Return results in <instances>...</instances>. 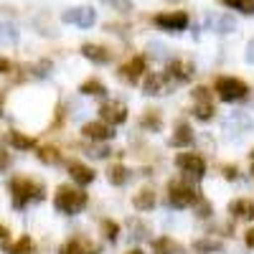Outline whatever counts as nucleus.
<instances>
[{"label":"nucleus","mask_w":254,"mask_h":254,"mask_svg":"<svg viewBox=\"0 0 254 254\" xmlns=\"http://www.w3.org/2000/svg\"><path fill=\"white\" fill-rule=\"evenodd\" d=\"M84 206H87V193L79 188L61 186L54 193V208L61 214H79V211H84Z\"/></svg>","instance_id":"nucleus-1"},{"label":"nucleus","mask_w":254,"mask_h":254,"mask_svg":"<svg viewBox=\"0 0 254 254\" xmlns=\"http://www.w3.org/2000/svg\"><path fill=\"white\" fill-rule=\"evenodd\" d=\"M10 193H13V206L15 208H26L31 201L44 198V188L28 178H13L10 181Z\"/></svg>","instance_id":"nucleus-2"},{"label":"nucleus","mask_w":254,"mask_h":254,"mask_svg":"<svg viewBox=\"0 0 254 254\" xmlns=\"http://www.w3.org/2000/svg\"><path fill=\"white\" fill-rule=\"evenodd\" d=\"M216 94L224 102H237V99H244L249 94V87H247V81H242L237 76H219L216 79Z\"/></svg>","instance_id":"nucleus-3"},{"label":"nucleus","mask_w":254,"mask_h":254,"mask_svg":"<svg viewBox=\"0 0 254 254\" xmlns=\"http://www.w3.org/2000/svg\"><path fill=\"white\" fill-rule=\"evenodd\" d=\"M168 201H171V206H176V208H188V206L198 203L201 198H198V193H196L193 186L181 183V181H173L171 186H168Z\"/></svg>","instance_id":"nucleus-4"},{"label":"nucleus","mask_w":254,"mask_h":254,"mask_svg":"<svg viewBox=\"0 0 254 254\" xmlns=\"http://www.w3.org/2000/svg\"><path fill=\"white\" fill-rule=\"evenodd\" d=\"M64 23H74L79 28H92L97 23V10L92 5H79V8H69L61 13Z\"/></svg>","instance_id":"nucleus-5"},{"label":"nucleus","mask_w":254,"mask_h":254,"mask_svg":"<svg viewBox=\"0 0 254 254\" xmlns=\"http://www.w3.org/2000/svg\"><path fill=\"white\" fill-rule=\"evenodd\" d=\"M188 13H183V10H171V13H160V15H155V26L158 28H163V31H171V33H181V31H186L188 28Z\"/></svg>","instance_id":"nucleus-6"},{"label":"nucleus","mask_w":254,"mask_h":254,"mask_svg":"<svg viewBox=\"0 0 254 254\" xmlns=\"http://www.w3.org/2000/svg\"><path fill=\"white\" fill-rule=\"evenodd\" d=\"M176 165L181 168L186 176L196 178V181H201L203 173H206V163H203V158L196 155V153H181V155H176Z\"/></svg>","instance_id":"nucleus-7"},{"label":"nucleus","mask_w":254,"mask_h":254,"mask_svg":"<svg viewBox=\"0 0 254 254\" xmlns=\"http://www.w3.org/2000/svg\"><path fill=\"white\" fill-rule=\"evenodd\" d=\"M224 132H229L231 137H242V135H247V132H252V117L249 115H244V112H231L226 120H224Z\"/></svg>","instance_id":"nucleus-8"},{"label":"nucleus","mask_w":254,"mask_h":254,"mask_svg":"<svg viewBox=\"0 0 254 254\" xmlns=\"http://www.w3.org/2000/svg\"><path fill=\"white\" fill-rule=\"evenodd\" d=\"M193 102H196V107H193V115L198 120H211L214 117V102H211V92L206 87H196L193 89Z\"/></svg>","instance_id":"nucleus-9"},{"label":"nucleus","mask_w":254,"mask_h":254,"mask_svg":"<svg viewBox=\"0 0 254 254\" xmlns=\"http://www.w3.org/2000/svg\"><path fill=\"white\" fill-rule=\"evenodd\" d=\"M99 115H102V120L107 125H122L127 120V107L120 104V102H107V104H102Z\"/></svg>","instance_id":"nucleus-10"},{"label":"nucleus","mask_w":254,"mask_h":254,"mask_svg":"<svg viewBox=\"0 0 254 254\" xmlns=\"http://www.w3.org/2000/svg\"><path fill=\"white\" fill-rule=\"evenodd\" d=\"M208 28L214 33H219V36H229V33L237 31V20H234V15H229V13L211 15L208 18Z\"/></svg>","instance_id":"nucleus-11"},{"label":"nucleus","mask_w":254,"mask_h":254,"mask_svg":"<svg viewBox=\"0 0 254 254\" xmlns=\"http://www.w3.org/2000/svg\"><path fill=\"white\" fill-rule=\"evenodd\" d=\"M81 132H84V137H89V140H94V142L115 137V130H112L107 122H89V125H84Z\"/></svg>","instance_id":"nucleus-12"},{"label":"nucleus","mask_w":254,"mask_h":254,"mask_svg":"<svg viewBox=\"0 0 254 254\" xmlns=\"http://www.w3.org/2000/svg\"><path fill=\"white\" fill-rule=\"evenodd\" d=\"M120 74H122V79H125V81H130V84L140 81V76L145 74V59H142V56L130 59V61H127L125 66L120 69Z\"/></svg>","instance_id":"nucleus-13"},{"label":"nucleus","mask_w":254,"mask_h":254,"mask_svg":"<svg viewBox=\"0 0 254 254\" xmlns=\"http://www.w3.org/2000/svg\"><path fill=\"white\" fill-rule=\"evenodd\" d=\"M190 71H193V66H190V64H183V61L176 59V61L168 64L165 79H171V81H176V84H183V81L190 79Z\"/></svg>","instance_id":"nucleus-14"},{"label":"nucleus","mask_w":254,"mask_h":254,"mask_svg":"<svg viewBox=\"0 0 254 254\" xmlns=\"http://www.w3.org/2000/svg\"><path fill=\"white\" fill-rule=\"evenodd\" d=\"M81 54L87 56L89 61L99 64V66H104V64L112 61V54L104 49V46H97V44H84V46H81Z\"/></svg>","instance_id":"nucleus-15"},{"label":"nucleus","mask_w":254,"mask_h":254,"mask_svg":"<svg viewBox=\"0 0 254 254\" xmlns=\"http://www.w3.org/2000/svg\"><path fill=\"white\" fill-rule=\"evenodd\" d=\"M229 214L237 216V219H244V221H254V203L247 201V198L231 201V203H229Z\"/></svg>","instance_id":"nucleus-16"},{"label":"nucleus","mask_w":254,"mask_h":254,"mask_svg":"<svg viewBox=\"0 0 254 254\" xmlns=\"http://www.w3.org/2000/svg\"><path fill=\"white\" fill-rule=\"evenodd\" d=\"M190 142H193V130H190L188 122H178L176 125V132L171 137V145L173 147H188Z\"/></svg>","instance_id":"nucleus-17"},{"label":"nucleus","mask_w":254,"mask_h":254,"mask_svg":"<svg viewBox=\"0 0 254 254\" xmlns=\"http://www.w3.org/2000/svg\"><path fill=\"white\" fill-rule=\"evenodd\" d=\"M69 176H71L74 183H79V186H89V183L94 181V171H92V168H87L84 163H71V165H69Z\"/></svg>","instance_id":"nucleus-18"},{"label":"nucleus","mask_w":254,"mask_h":254,"mask_svg":"<svg viewBox=\"0 0 254 254\" xmlns=\"http://www.w3.org/2000/svg\"><path fill=\"white\" fill-rule=\"evenodd\" d=\"M18 38H20V33L10 20H0V46H15Z\"/></svg>","instance_id":"nucleus-19"},{"label":"nucleus","mask_w":254,"mask_h":254,"mask_svg":"<svg viewBox=\"0 0 254 254\" xmlns=\"http://www.w3.org/2000/svg\"><path fill=\"white\" fill-rule=\"evenodd\" d=\"M135 208H140V211H150V208H155V190H150V188H142L140 193H135Z\"/></svg>","instance_id":"nucleus-20"},{"label":"nucleus","mask_w":254,"mask_h":254,"mask_svg":"<svg viewBox=\"0 0 254 254\" xmlns=\"http://www.w3.org/2000/svg\"><path fill=\"white\" fill-rule=\"evenodd\" d=\"M81 94H87V97H107V87L99 81V79H89V81H84L81 87H79Z\"/></svg>","instance_id":"nucleus-21"},{"label":"nucleus","mask_w":254,"mask_h":254,"mask_svg":"<svg viewBox=\"0 0 254 254\" xmlns=\"http://www.w3.org/2000/svg\"><path fill=\"white\" fill-rule=\"evenodd\" d=\"M147 54H150L155 61H171L173 59L171 49H168L165 44H160V41H150V44H147Z\"/></svg>","instance_id":"nucleus-22"},{"label":"nucleus","mask_w":254,"mask_h":254,"mask_svg":"<svg viewBox=\"0 0 254 254\" xmlns=\"http://www.w3.org/2000/svg\"><path fill=\"white\" fill-rule=\"evenodd\" d=\"M163 84H165V74H147L142 89H145V94H160Z\"/></svg>","instance_id":"nucleus-23"},{"label":"nucleus","mask_w":254,"mask_h":254,"mask_svg":"<svg viewBox=\"0 0 254 254\" xmlns=\"http://www.w3.org/2000/svg\"><path fill=\"white\" fill-rule=\"evenodd\" d=\"M5 252L8 254H33V242H31V237H20L15 244H8Z\"/></svg>","instance_id":"nucleus-24"},{"label":"nucleus","mask_w":254,"mask_h":254,"mask_svg":"<svg viewBox=\"0 0 254 254\" xmlns=\"http://www.w3.org/2000/svg\"><path fill=\"white\" fill-rule=\"evenodd\" d=\"M221 3L231 10L244 13V15H254V0H221Z\"/></svg>","instance_id":"nucleus-25"},{"label":"nucleus","mask_w":254,"mask_h":254,"mask_svg":"<svg viewBox=\"0 0 254 254\" xmlns=\"http://www.w3.org/2000/svg\"><path fill=\"white\" fill-rule=\"evenodd\" d=\"M176 242L171 237H160L153 242V254H176Z\"/></svg>","instance_id":"nucleus-26"},{"label":"nucleus","mask_w":254,"mask_h":254,"mask_svg":"<svg viewBox=\"0 0 254 254\" xmlns=\"http://www.w3.org/2000/svg\"><path fill=\"white\" fill-rule=\"evenodd\" d=\"M130 181V171H127L125 165H112L110 168V183L112 186H125Z\"/></svg>","instance_id":"nucleus-27"},{"label":"nucleus","mask_w":254,"mask_h":254,"mask_svg":"<svg viewBox=\"0 0 254 254\" xmlns=\"http://www.w3.org/2000/svg\"><path fill=\"white\" fill-rule=\"evenodd\" d=\"M8 140H10V145L15 147V150H31V147H33V137H26L23 132H10L8 135Z\"/></svg>","instance_id":"nucleus-28"},{"label":"nucleus","mask_w":254,"mask_h":254,"mask_svg":"<svg viewBox=\"0 0 254 254\" xmlns=\"http://www.w3.org/2000/svg\"><path fill=\"white\" fill-rule=\"evenodd\" d=\"M59 254H94V249H92V247H84V244L76 242V239H71V242H66V244L61 247Z\"/></svg>","instance_id":"nucleus-29"},{"label":"nucleus","mask_w":254,"mask_h":254,"mask_svg":"<svg viewBox=\"0 0 254 254\" xmlns=\"http://www.w3.org/2000/svg\"><path fill=\"white\" fill-rule=\"evenodd\" d=\"M38 160H41V163L54 165V163H59V160H61V153L56 150V147H41V150H38Z\"/></svg>","instance_id":"nucleus-30"},{"label":"nucleus","mask_w":254,"mask_h":254,"mask_svg":"<svg viewBox=\"0 0 254 254\" xmlns=\"http://www.w3.org/2000/svg\"><path fill=\"white\" fill-rule=\"evenodd\" d=\"M102 229H104V237H107L110 242H117V234H120V226H117L115 221H110V219H104V221H102Z\"/></svg>","instance_id":"nucleus-31"},{"label":"nucleus","mask_w":254,"mask_h":254,"mask_svg":"<svg viewBox=\"0 0 254 254\" xmlns=\"http://www.w3.org/2000/svg\"><path fill=\"white\" fill-rule=\"evenodd\" d=\"M160 117L155 115V112H147L145 117H142V127H147V130H160Z\"/></svg>","instance_id":"nucleus-32"},{"label":"nucleus","mask_w":254,"mask_h":254,"mask_svg":"<svg viewBox=\"0 0 254 254\" xmlns=\"http://www.w3.org/2000/svg\"><path fill=\"white\" fill-rule=\"evenodd\" d=\"M130 229H132V242L135 239H147V226H142L140 221L130 219Z\"/></svg>","instance_id":"nucleus-33"},{"label":"nucleus","mask_w":254,"mask_h":254,"mask_svg":"<svg viewBox=\"0 0 254 254\" xmlns=\"http://www.w3.org/2000/svg\"><path fill=\"white\" fill-rule=\"evenodd\" d=\"M107 5H112L115 10H120V13H130L132 10V3L130 0H104Z\"/></svg>","instance_id":"nucleus-34"},{"label":"nucleus","mask_w":254,"mask_h":254,"mask_svg":"<svg viewBox=\"0 0 254 254\" xmlns=\"http://www.w3.org/2000/svg\"><path fill=\"white\" fill-rule=\"evenodd\" d=\"M196 249H201V252H221V244L219 242H196Z\"/></svg>","instance_id":"nucleus-35"},{"label":"nucleus","mask_w":254,"mask_h":254,"mask_svg":"<svg viewBox=\"0 0 254 254\" xmlns=\"http://www.w3.org/2000/svg\"><path fill=\"white\" fill-rule=\"evenodd\" d=\"M49 69H51V61H41V64H38V66H36L33 71H36V76H41V79H44V76H49Z\"/></svg>","instance_id":"nucleus-36"},{"label":"nucleus","mask_w":254,"mask_h":254,"mask_svg":"<svg viewBox=\"0 0 254 254\" xmlns=\"http://www.w3.org/2000/svg\"><path fill=\"white\" fill-rule=\"evenodd\" d=\"M244 59H247V64H252V66H254V38H249L247 51H244Z\"/></svg>","instance_id":"nucleus-37"},{"label":"nucleus","mask_w":254,"mask_h":254,"mask_svg":"<svg viewBox=\"0 0 254 254\" xmlns=\"http://www.w3.org/2000/svg\"><path fill=\"white\" fill-rule=\"evenodd\" d=\"M237 173H239V171H237L234 165H224V176H226L229 181H234V178H237Z\"/></svg>","instance_id":"nucleus-38"},{"label":"nucleus","mask_w":254,"mask_h":254,"mask_svg":"<svg viewBox=\"0 0 254 254\" xmlns=\"http://www.w3.org/2000/svg\"><path fill=\"white\" fill-rule=\"evenodd\" d=\"M8 165H10V155L5 150H0V171H5Z\"/></svg>","instance_id":"nucleus-39"},{"label":"nucleus","mask_w":254,"mask_h":254,"mask_svg":"<svg viewBox=\"0 0 254 254\" xmlns=\"http://www.w3.org/2000/svg\"><path fill=\"white\" fill-rule=\"evenodd\" d=\"M208 214H211V206H208V203H201V206H198V216H201V219H206Z\"/></svg>","instance_id":"nucleus-40"},{"label":"nucleus","mask_w":254,"mask_h":254,"mask_svg":"<svg viewBox=\"0 0 254 254\" xmlns=\"http://www.w3.org/2000/svg\"><path fill=\"white\" fill-rule=\"evenodd\" d=\"M10 71V61L8 59H0V74H8Z\"/></svg>","instance_id":"nucleus-41"},{"label":"nucleus","mask_w":254,"mask_h":254,"mask_svg":"<svg viewBox=\"0 0 254 254\" xmlns=\"http://www.w3.org/2000/svg\"><path fill=\"white\" fill-rule=\"evenodd\" d=\"M247 244L254 249V229H249V231H247Z\"/></svg>","instance_id":"nucleus-42"},{"label":"nucleus","mask_w":254,"mask_h":254,"mask_svg":"<svg viewBox=\"0 0 254 254\" xmlns=\"http://www.w3.org/2000/svg\"><path fill=\"white\" fill-rule=\"evenodd\" d=\"M5 237H8V229H5V226H0V239H5Z\"/></svg>","instance_id":"nucleus-43"},{"label":"nucleus","mask_w":254,"mask_h":254,"mask_svg":"<svg viewBox=\"0 0 254 254\" xmlns=\"http://www.w3.org/2000/svg\"><path fill=\"white\" fill-rule=\"evenodd\" d=\"M127 254H142V252L140 249H132V252H127Z\"/></svg>","instance_id":"nucleus-44"},{"label":"nucleus","mask_w":254,"mask_h":254,"mask_svg":"<svg viewBox=\"0 0 254 254\" xmlns=\"http://www.w3.org/2000/svg\"><path fill=\"white\" fill-rule=\"evenodd\" d=\"M252 176H254V165H252Z\"/></svg>","instance_id":"nucleus-45"},{"label":"nucleus","mask_w":254,"mask_h":254,"mask_svg":"<svg viewBox=\"0 0 254 254\" xmlns=\"http://www.w3.org/2000/svg\"><path fill=\"white\" fill-rule=\"evenodd\" d=\"M252 160H254V150H252Z\"/></svg>","instance_id":"nucleus-46"}]
</instances>
